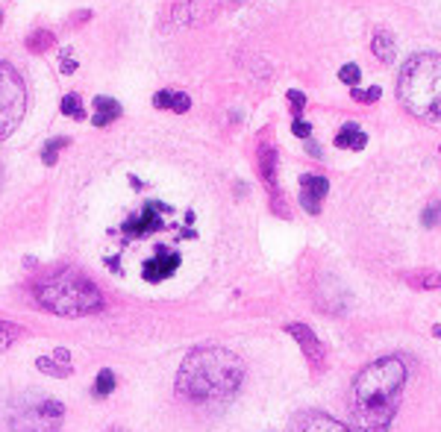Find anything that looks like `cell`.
I'll list each match as a JSON object with an SVG mask.
<instances>
[{
	"label": "cell",
	"instance_id": "6da1fadb",
	"mask_svg": "<svg viewBox=\"0 0 441 432\" xmlns=\"http://www.w3.org/2000/svg\"><path fill=\"white\" fill-rule=\"evenodd\" d=\"M403 385L406 365L397 356L377 359L359 373L353 385V403H356V424L362 432H389Z\"/></svg>",
	"mask_w": 441,
	"mask_h": 432
},
{
	"label": "cell",
	"instance_id": "7a4b0ae2",
	"mask_svg": "<svg viewBox=\"0 0 441 432\" xmlns=\"http://www.w3.org/2000/svg\"><path fill=\"white\" fill-rule=\"evenodd\" d=\"M245 380L241 359L224 347H197L177 373V391L194 403H218L238 391Z\"/></svg>",
	"mask_w": 441,
	"mask_h": 432
},
{
	"label": "cell",
	"instance_id": "3957f363",
	"mask_svg": "<svg viewBox=\"0 0 441 432\" xmlns=\"http://www.w3.org/2000/svg\"><path fill=\"white\" fill-rule=\"evenodd\" d=\"M397 97L415 118L441 121V56H412L400 71V80H397Z\"/></svg>",
	"mask_w": 441,
	"mask_h": 432
},
{
	"label": "cell",
	"instance_id": "277c9868",
	"mask_svg": "<svg viewBox=\"0 0 441 432\" xmlns=\"http://www.w3.org/2000/svg\"><path fill=\"white\" fill-rule=\"evenodd\" d=\"M36 300L48 312L62 315V318H77V315H92L103 309V294L97 291L92 280H85L77 271H59L56 277H48L36 288Z\"/></svg>",
	"mask_w": 441,
	"mask_h": 432
},
{
	"label": "cell",
	"instance_id": "5b68a950",
	"mask_svg": "<svg viewBox=\"0 0 441 432\" xmlns=\"http://www.w3.org/2000/svg\"><path fill=\"white\" fill-rule=\"evenodd\" d=\"M62 417H65V406L59 400L33 397L12 409L9 426H12V432H56L62 424Z\"/></svg>",
	"mask_w": 441,
	"mask_h": 432
},
{
	"label": "cell",
	"instance_id": "8992f818",
	"mask_svg": "<svg viewBox=\"0 0 441 432\" xmlns=\"http://www.w3.org/2000/svg\"><path fill=\"white\" fill-rule=\"evenodd\" d=\"M24 112H27L24 80L9 62H0V141L15 133Z\"/></svg>",
	"mask_w": 441,
	"mask_h": 432
},
{
	"label": "cell",
	"instance_id": "52a82bcc",
	"mask_svg": "<svg viewBox=\"0 0 441 432\" xmlns=\"http://www.w3.org/2000/svg\"><path fill=\"white\" fill-rule=\"evenodd\" d=\"M159 212H171V206H168V203H159V200H147L138 218H126V221H124V236H126V238L153 236L156 229L165 226L162 218H159Z\"/></svg>",
	"mask_w": 441,
	"mask_h": 432
},
{
	"label": "cell",
	"instance_id": "ba28073f",
	"mask_svg": "<svg viewBox=\"0 0 441 432\" xmlns=\"http://www.w3.org/2000/svg\"><path fill=\"white\" fill-rule=\"evenodd\" d=\"M177 268H180V253L159 247V253L141 265V277H145L147 282H162V280H168V277H174Z\"/></svg>",
	"mask_w": 441,
	"mask_h": 432
},
{
	"label": "cell",
	"instance_id": "9c48e42d",
	"mask_svg": "<svg viewBox=\"0 0 441 432\" xmlns=\"http://www.w3.org/2000/svg\"><path fill=\"white\" fill-rule=\"evenodd\" d=\"M330 192V182L326 177H318V174H303L301 177V206L309 212V215H318L321 212V200Z\"/></svg>",
	"mask_w": 441,
	"mask_h": 432
},
{
	"label": "cell",
	"instance_id": "30bf717a",
	"mask_svg": "<svg viewBox=\"0 0 441 432\" xmlns=\"http://www.w3.org/2000/svg\"><path fill=\"white\" fill-rule=\"evenodd\" d=\"M218 0H180L174 18L177 24H203L215 15Z\"/></svg>",
	"mask_w": 441,
	"mask_h": 432
},
{
	"label": "cell",
	"instance_id": "8fae6325",
	"mask_svg": "<svg viewBox=\"0 0 441 432\" xmlns=\"http://www.w3.org/2000/svg\"><path fill=\"white\" fill-rule=\"evenodd\" d=\"M286 333H291L297 341H301L303 353H306V356H309L315 365H318L321 359H324V347H321V341H318V336L312 333L309 326H303V324H289V326H286Z\"/></svg>",
	"mask_w": 441,
	"mask_h": 432
},
{
	"label": "cell",
	"instance_id": "7c38bea8",
	"mask_svg": "<svg viewBox=\"0 0 441 432\" xmlns=\"http://www.w3.org/2000/svg\"><path fill=\"white\" fill-rule=\"evenodd\" d=\"M121 118V103L115 97H97L94 100V115H92V124L94 127H109Z\"/></svg>",
	"mask_w": 441,
	"mask_h": 432
},
{
	"label": "cell",
	"instance_id": "4fadbf2b",
	"mask_svg": "<svg viewBox=\"0 0 441 432\" xmlns=\"http://www.w3.org/2000/svg\"><path fill=\"white\" fill-rule=\"evenodd\" d=\"M365 144H368V136L356 124H345L341 133L335 136V147H345V150H362Z\"/></svg>",
	"mask_w": 441,
	"mask_h": 432
},
{
	"label": "cell",
	"instance_id": "5bb4252c",
	"mask_svg": "<svg viewBox=\"0 0 441 432\" xmlns=\"http://www.w3.org/2000/svg\"><path fill=\"white\" fill-rule=\"evenodd\" d=\"M303 432H350L341 421H333V417H326V415H318V417H312V421L303 426Z\"/></svg>",
	"mask_w": 441,
	"mask_h": 432
},
{
	"label": "cell",
	"instance_id": "9a60e30c",
	"mask_svg": "<svg viewBox=\"0 0 441 432\" xmlns=\"http://www.w3.org/2000/svg\"><path fill=\"white\" fill-rule=\"evenodd\" d=\"M371 48H374V56H377L379 62H386V65H389V62L394 59V41H391L389 33H377Z\"/></svg>",
	"mask_w": 441,
	"mask_h": 432
},
{
	"label": "cell",
	"instance_id": "2e32d148",
	"mask_svg": "<svg viewBox=\"0 0 441 432\" xmlns=\"http://www.w3.org/2000/svg\"><path fill=\"white\" fill-rule=\"evenodd\" d=\"M262 174L268 185H277V153L271 147L262 150Z\"/></svg>",
	"mask_w": 441,
	"mask_h": 432
},
{
	"label": "cell",
	"instance_id": "e0dca14e",
	"mask_svg": "<svg viewBox=\"0 0 441 432\" xmlns=\"http://www.w3.org/2000/svg\"><path fill=\"white\" fill-rule=\"evenodd\" d=\"M112 391H115V373L103 368L101 373H97V380H94V394L97 397H106Z\"/></svg>",
	"mask_w": 441,
	"mask_h": 432
},
{
	"label": "cell",
	"instance_id": "ac0fdd59",
	"mask_svg": "<svg viewBox=\"0 0 441 432\" xmlns=\"http://www.w3.org/2000/svg\"><path fill=\"white\" fill-rule=\"evenodd\" d=\"M62 115H68V118H77V121L85 118V109L80 103V94H65L62 97Z\"/></svg>",
	"mask_w": 441,
	"mask_h": 432
},
{
	"label": "cell",
	"instance_id": "d6986e66",
	"mask_svg": "<svg viewBox=\"0 0 441 432\" xmlns=\"http://www.w3.org/2000/svg\"><path fill=\"white\" fill-rule=\"evenodd\" d=\"M68 144H71V138H53V141H48L45 150H41V162H45V165H56V156H59V150L68 147Z\"/></svg>",
	"mask_w": 441,
	"mask_h": 432
},
{
	"label": "cell",
	"instance_id": "ffe728a7",
	"mask_svg": "<svg viewBox=\"0 0 441 432\" xmlns=\"http://www.w3.org/2000/svg\"><path fill=\"white\" fill-rule=\"evenodd\" d=\"M53 45V36L48 33V30H38L36 36H30L27 38V48H30L33 53H41V50H48Z\"/></svg>",
	"mask_w": 441,
	"mask_h": 432
},
{
	"label": "cell",
	"instance_id": "44dd1931",
	"mask_svg": "<svg viewBox=\"0 0 441 432\" xmlns=\"http://www.w3.org/2000/svg\"><path fill=\"white\" fill-rule=\"evenodd\" d=\"M21 336V329L15 326V324H3L0 321V347H6V344H12Z\"/></svg>",
	"mask_w": 441,
	"mask_h": 432
},
{
	"label": "cell",
	"instance_id": "7402d4cb",
	"mask_svg": "<svg viewBox=\"0 0 441 432\" xmlns=\"http://www.w3.org/2000/svg\"><path fill=\"white\" fill-rule=\"evenodd\" d=\"M338 80H341V82H347V85H356V82L362 80L359 65H345V68L338 71Z\"/></svg>",
	"mask_w": 441,
	"mask_h": 432
},
{
	"label": "cell",
	"instance_id": "603a6c76",
	"mask_svg": "<svg viewBox=\"0 0 441 432\" xmlns=\"http://www.w3.org/2000/svg\"><path fill=\"white\" fill-rule=\"evenodd\" d=\"M289 103H291L294 118H301V112L306 109V94H303V92H297V89H291V92H289Z\"/></svg>",
	"mask_w": 441,
	"mask_h": 432
},
{
	"label": "cell",
	"instance_id": "cb8c5ba5",
	"mask_svg": "<svg viewBox=\"0 0 441 432\" xmlns=\"http://www.w3.org/2000/svg\"><path fill=\"white\" fill-rule=\"evenodd\" d=\"M353 94V100H359V103H374V100H379V89H377V85H374V89H368V92H362V89H353L350 92Z\"/></svg>",
	"mask_w": 441,
	"mask_h": 432
},
{
	"label": "cell",
	"instance_id": "d4e9b609",
	"mask_svg": "<svg viewBox=\"0 0 441 432\" xmlns=\"http://www.w3.org/2000/svg\"><path fill=\"white\" fill-rule=\"evenodd\" d=\"M189 106H191V100H189V94H182V92H177V94H171V109H174L177 115H182V112H189Z\"/></svg>",
	"mask_w": 441,
	"mask_h": 432
},
{
	"label": "cell",
	"instance_id": "484cf974",
	"mask_svg": "<svg viewBox=\"0 0 441 432\" xmlns=\"http://www.w3.org/2000/svg\"><path fill=\"white\" fill-rule=\"evenodd\" d=\"M291 133H294L297 138H312V124H306V121H301V118H294Z\"/></svg>",
	"mask_w": 441,
	"mask_h": 432
},
{
	"label": "cell",
	"instance_id": "4316f807",
	"mask_svg": "<svg viewBox=\"0 0 441 432\" xmlns=\"http://www.w3.org/2000/svg\"><path fill=\"white\" fill-rule=\"evenodd\" d=\"M435 218L441 221V203H433L430 209L424 212V226H435Z\"/></svg>",
	"mask_w": 441,
	"mask_h": 432
},
{
	"label": "cell",
	"instance_id": "83f0119b",
	"mask_svg": "<svg viewBox=\"0 0 441 432\" xmlns=\"http://www.w3.org/2000/svg\"><path fill=\"white\" fill-rule=\"evenodd\" d=\"M74 71H77L74 53H71V50H62V74H74Z\"/></svg>",
	"mask_w": 441,
	"mask_h": 432
},
{
	"label": "cell",
	"instance_id": "f1b7e54d",
	"mask_svg": "<svg viewBox=\"0 0 441 432\" xmlns=\"http://www.w3.org/2000/svg\"><path fill=\"white\" fill-rule=\"evenodd\" d=\"M153 103H156V109H171V92H159L153 97Z\"/></svg>",
	"mask_w": 441,
	"mask_h": 432
},
{
	"label": "cell",
	"instance_id": "f546056e",
	"mask_svg": "<svg viewBox=\"0 0 441 432\" xmlns=\"http://www.w3.org/2000/svg\"><path fill=\"white\" fill-rule=\"evenodd\" d=\"M306 150H309V156H321V147H318L315 141H309V144H306Z\"/></svg>",
	"mask_w": 441,
	"mask_h": 432
},
{
	"label": "cell",
	"instance_id": "4dcf8cb0",
	"mask_svg": "<svg viewBox=\"0 0 441 432\" xmlns=\"http://www.w3.org/2000/svg\"><path fill=\"white\" fill-rule=\"evenodd\" d=\"M433 336H435V338H441V324H435V326H433Z\"/></svg>",
	"mask_w": 441,
	"mask_h": 432
},
{
	"label": "cell",
	"instance_id": "1f68e13d",
	"mask_svg": "<svg viewBox=\"0 0 441 432\" xmlns=\"http://www.w3.org/2000/svg\"><path fill=\"white\" fill-rule=\"evenodd\" d=\"M0 21H3V15H0Z\"/></svg>",
	"mask_w": 441,
	"mask_h": 432
}]
</instances>
